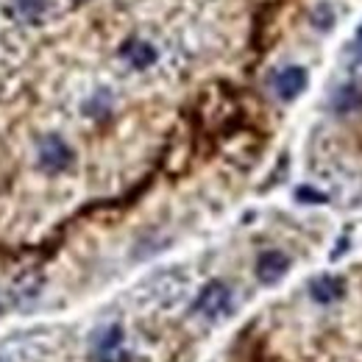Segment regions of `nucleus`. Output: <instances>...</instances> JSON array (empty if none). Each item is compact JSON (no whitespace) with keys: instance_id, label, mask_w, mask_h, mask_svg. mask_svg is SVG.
Returning a JSON list of instances; mask_svg holds the SVG:
<instances>
[{"instance_id":"obj_1","label":"nucleus","mask_w":362,"mask_h":362,"mask_svg":"<svg viewBox=\"0 0 362 362\" xmlns=\"http://www.w3.org/2000/svg\"><path fill=\"white\" fill-rule=\"evenodd\" d=\"M228 310H231V290L223 281H209L192 304V313L206 320H221L223 315H228Z\"/></svg>"},{"instance_id":"obj_2","label":"nucleus","mask_w":362,"mask_h":362,"mask_svg":"<svg viewBox=\"0 0 362 362\" xmlns=\"http://www.w3.org/2000/svg\"><path fill=\"white\" fill-rule=\"evenodd\" d=\"M92 362H129L126 346H123V329L117 323H112L95 334Z\"/></svg>"},{"instance_id":"obj_3","label":"nucleus","mask_w":362,"mask_h":362,"mask_svg":"<svg viewBox=\"0 0 362 362\" xmlns=\"http://www.w3.org/2000/svg\"><path fill=\"white\" fill-rule=\"evenodd\" d=\"M73 162V151L62 136H45L40 142V168L47 173H62Z\"/></svg>"},{"instance_id":"obj_4","label":"nucleus","mask_w":362,"mask_h":362,"mask_svg":"<svg viewBox=\"0 0 362 362\" xmlns=\"http://www.w3.org/2000/svg\"><path fill=\"white\" fill-rule=\"evenodd\" d=\"M307 87V73L301 67H284L276 78H273V90L281 100H293L298 98Z\"/></svg>"},{"instance_id":"obj_5","label":"nucleus","mask_w":362,"mask_h":362,"mask_svg":"<svg viewBox=\"0 0 362 362\" xmlns=\"http://www.w3.org/2000/svg\"><path fill=\"white\" fill-rule=\"evenodd\" d=\"M290 268V259L279 251H265L259 259H257V276L262 284H276Z\"/></svg>"},{"instance_id":"obj_6","label":"nucleus","mask_w":362,"mask_h":362,"mask_svg":"<svg viewBox=\"0 0 362 362\" xmlns=\"http://www.w3.org/2000/svg\"><path fill=\"white\" fill-rule=\"evenodd\" d=\"M343 281L337 276H317L315 281L310 284V296L315 298L317 304H334L337 298H343Z\"/></svg>"},{"instance_id":"obj_7","label":"nucleus","mask_w":362,"mask_h":362,"mask_svg":"<svg viewBox=\"0 0 362 362\" xmlns=\"http://www.w3.org/2000/svg\"><path fill=\"white\" fill-rule=\"evenodd\" d=\"M360 106H362V90L354 87V84L343 87V90L334 95V109L337 112H357Z\"/></svg>"},{"instance_id":"obj_8","label":"nucleus","mask_w":362,"mask_h":362,"mask_svg":"<svg viewBox=\"0 0 362 362\" xmlns=\"http://www.w3.org/2000/svg\"><path fill=\"white\" fill-rule=\"evenodd\" d=\"M123 56L134 64V67H148L153 59H156V53H153V47L151 45H145V42H129L126 45V50H123Z\"/></svg>"},{"instance_id":"obj_9","label":"nucleus","mask_w":362,"mask_h":362,"mask_svg":"<svg viewBox=\"0 0 362 362\" xmlns=\"http://www.w3.org/2000/svg\"><path fill=\"white\" fill-rule=\"evenodd\" d=\"M14 8L25 20H37L42 14V8H45V0H14Z\"/></svg>"},{"instance_id":"obj_10","label":"nucleus","mask_w":362,"mask_h":362,"mask_svg":"<svg viewBox=\"0 0 362 362\" xmlns=\"http://www.w3.org/2000/svg\"><path fill=\"white\" fill-rule=\"evenodd\" d=\"M332 20H334V17H332V11H329L326 6H317V11L313 14V23H315L317 28H329V25H332Z\"/></svg>"},{"instance_id":"obj_11","label":"nucleus","mask_w":362,"mask_h":362,"mask_svg":"<svg viewBox=\"0 0 362 362\" xmlns=\"http://www.w3.org/2000/svg\"><path fill=\"white\" fill-rule=\"evenodd\" d=\"M354 59L362 62V31L357 34V40H354Z\"/></svg>"},{"instance_id":"obj_12","label":"nucleus","mask_w":362,"mask_h":362,"mask_svg":"<svg viewBox=\"0 0 362 362\" xmlns=\"http://www.w3.org/2000/svg\"><path fill=\"white\" fill-rule=\"evenodd\" d=\"M0 313H3V307H0Z\"/></svg>"},{"instance_id":"obj_13","label":"nucleus","mask_w":362,"mask_h":362,"mask_svg":"<svg viewBox=\"0 0 362 362\" xmlns=\"http://www.w3.org/2000/svg\"><path fill=\"white\" fill-rule=\"evenodd\" d=\"M0 362H3V360H0Z\"/></svg>"}]
</instances>
